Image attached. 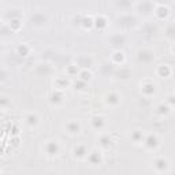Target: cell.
Masks as SVG:
<instances>
[{
	"label": "cell",
	"mask_w": 175,
	"mask_h": 175,
	"mask_svg": "<svg viewBox=\"0 0 175 175\" xmlns=\"http://www.w3.org/2000/svg\"><path fill=\"white\" fill-rule=\"evenodd\" d=\"M26 120H27V123H29V124H37V120H38V119H37V118L36 116H33V115H30V116L29 118H26Z\"/></svg>",
	"instance_id": "obj_2"
},
{
	"label": "cell",
	"mask_w": 175,
	"mask_h": 175,
	"mask_svg": "<svg viewBox=\"0 0 175 175\" xmlns=\"http://www.w3.org/2000/svg\"><path fill=\"white\" fill-rule=\"evenodd\" d=\"M67 131H69L70 134H75V133H80V123L75 122V120H71L67 123Z\"/></svg>",
	"instance_id": "obj_1"
}]
</instances>
